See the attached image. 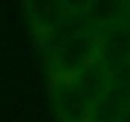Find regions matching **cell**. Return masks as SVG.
<instances>
[{
  "instance_id": "obj_1",
  "label": "cell",
  "mask_w": 130,
  "mask_h": 122,
  "mask_svg": "<svg viewBox=\"0 0 130 122\" xmlns=\"http://www.w3.org/2000/svg\"><path fill=\"white\" fill-rule=\"evenodd\" d=\"M103 27L86 19H69L40 52L48 82L75 78L100 59Z\"/></svg>"
},
{
  "instance_id": "obj_2",
  "label": "cell",
  "mask_w": 130,
  "mask_h": 122,
  "mask_svg": "<svg viewBox=\"0 0 130 122\" xmlns=\"http://www.w3.org/2000/svg\"><path fill=\"white\" fill-rule=\"evenodd\" d=\"M115 84V74L98 59L75 78L48 82V94L57 122H96Z\"/></svg>"
},
{
  "instance_id": "obj_3",
  "label": "cell",
  "mask_w": 130,
  "mask_h": 122,
  "mask_svg": "<svg viewBox=\"0 0 130 122\" xmlns=\"http://www.w3.org/2000/svg\"><path fill=\"white\" fill-rule=\"evenodd\" d=\"M21 10L29 36L38 52H42L69 21L63 0H21Z\"/></svg>"
},
{
  "instance_id": "obj_4",
  "label": "cell",
  "mask_w": 130,
  "mask_h": 122,
  "mask_svg": "<svg viewBox=\"0 0 130 122\" xmlns=\"http://www.w3.org/2000/svg\"><path fill=\"white\" fill-rule=\"evenodd\" d=\"M69 19H86L100 0H63Z\"/></svg>"
}]
</instances>
